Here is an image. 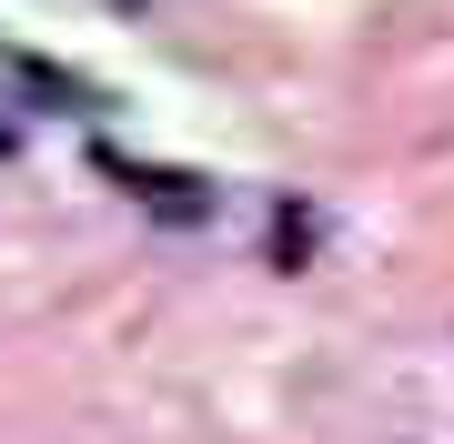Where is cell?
I'll return each mask as SVG.
<instances>
[{
    "label": "cell",
    "mask_w": 454,
    "mask_h": 444,
    "mask_svg": "<svg viewBox=\"0 0 454 444\" xmlns=\"http://www.w3.org/2000/svg\"><path fill=\"white\" fill-rule=\"evenodd\" d=\"M101 172L112 182H131V192L152 202L162 222H212V182L202 172H162V162H121V152H101Z\"/></svg>",
    "instance_id": "cell-1"
}]
</instances>
